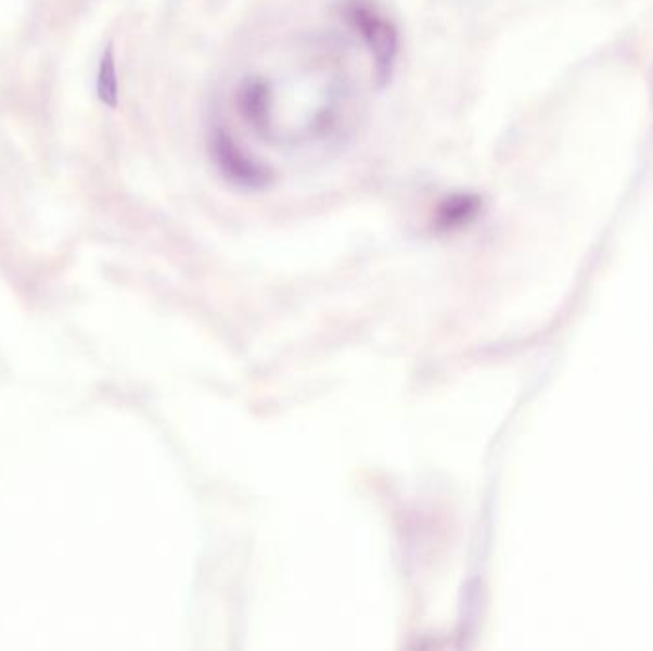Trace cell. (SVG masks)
I'll return each instance as SVG.
<instances>
[{"mask_svg": "<svg viewBox=\"0 0 653 651\" xmlns=\"http://www.w3.org/2000/svg\"><path fill=\"white\" fill-rule=\"evenodd\" d=\"M343 14L373 54L379 87H386L398 60V27L390 17L384 16L373 0H344Z\"/></svg>", "mask_w": 653, "mask_h": 651, "instance_id": "cell-1", "label": "cell"}, {"mask_svg": "<svg viewBox=\"0 0 653 651\" xmlns=\"http://www.w3.org/2000/svg\"><path fill=\"white\" fill-rule=\"evenodd\" d=\"M208 153L223 180L240 190L263 191L276 182L273 170L241 152L226 128H213L208 136Z\"/></svg>", "mask_w": 653, "mask_h": 651, "instance_id": "cell-2", "label": "cell"}, {"mask_svg": "<svg viewBox=\"0 0 653 651\" xmlns=\"http://www.w3.org/2000/svg\"><path fill=\"white\" fill-rule=\"evenodd\" d=\"M238 105L243 119L247 120L258 135L270 136L271 92L266 80L256 77L243 80L238 90Z\"/></svg>", "mask_w": 653, "mask_h": 651, "instance_id": "cell-3", "label": "cell"}, {"mask_svg": "<svg viewBox=\"0 0 653 651\" xmlns=\"http://www.w3.org/2000/svg\"><path fill=\"white\" fill-rule=\"evenodd\" d=\"M484 207V199L478 193H453L441 199L436 210V226L439 230H454L472 222Z\"/></svg>", "mask_w": 653, "mask_h": 651, "instance_id": "cell-4", "label": "cell"}, {"mask_svg": "<svg viewBox=\"0 0 653 651\" xmlns=\"http://www.w3.org/2000/svg\"><path fill=\"white\" fill-rule=\"evenodd\" d=\"M97 92L100 102L107 105V107L115 110L119 105V79H117V64H115L113 44H107L104 56L100 60Z\"/></svg>", "mask_w": 653, "mask_h": 651, "instance_id": "cell-5", "label": "cell"}]
</instances>
